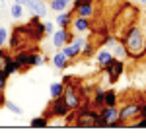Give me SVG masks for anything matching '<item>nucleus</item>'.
<instances>
[{
  "mask_svg": "<svg viewBox=\"0 0 146 136\" xmlns=\"http://www.w3.org/2000/svg\"><path fill=\"white\" fill-rule=\"evenodd\" d=\"M72 18H74V12L72 10H62L56 14V20L55 23L58 25V27H62V29H70V23H72Z\"/></svg>",
  "mask_w": 146,
  "mask_h": 136,
  "instance_id": "dca6fc26",
  "label": "nucleus"
},
{
  "mask_svg": "<svg viewBox=\"0 0 146 136\" xmlns=\"http://www.w3.org/2000/svg\"><path fill=\"white\" fill-rule=\"evenodd\" d=\"M70 111V107H68L66 99L62 97V95H58V97H53V101L47 105L45 109V117L47 119H64V115Z\"/></svg>",
  "mask_w": 146,
  "mask_h": 136,
  "instance_id": "423d86ee",
  "label": "nucleus"
},
{
  "mask_svg": "<svg viewBox=\"0 0 146 136\" xmlns=\"http://www.w3.org/2000/svg\"><path fill=\"white\" fill-rule=\"evenodd\" d=\"M8 43H10V51H23V49H29L33 45L31 37L25 29V23L23 25H16L12 29L10 37H8Z\"/></svg>",
  "mask_w": 146,
  "mask_h": 136,
  "instance_id": "39448f33",
  "label": "nucleus"
},
{
  "mask_svg": "<svg viewBox=\"0 0 146 136\" xmlns=\"http://www.w3.org/2000/svg\"><path fill=\"white\" fill-rule=\"evenodd\" d=\"M70 10L74 12V16H82V18H94L96 16V6H94V2L90 4H80L76 8H70Z\"/></svg>",
  "mask_w": 146,
  "mask_h": 136,
  "instance_id": "f3484780",
  "label": "nucleus"
},
{
  "mask_svg": "<svg viewBox=\"0 0 146 136\" xmlns=\"http://www.w3.org/2000/svg\"><path fill=\"white\" fill-rule=\"evenodd\" d=\"M113 58H115V57L111 55V51H109V49H100V51H98V55H96V62H98L100 70H103V68L107 66Z\"/></svg>",
  "mask_w": 146,
  "mask_h": 136,
  "instance_id": "a211bd4d",
  "label": "nucleus"
},
{
  "mask_svg": "<svg viewBox=\"0 0 146 136\" xmlns=\"http://www.w3.org/2000/svg\"><path fill=\"white\" fill-rule=\"evenodd\" d=\"M138 117H146V101H142V99L138 103Z\"/></svg>",
  "mask_w": 146,
  "mask_h": 136,
  "instance_id": "72a5a7b5",
  "label": "nucleus"
},
{
  "mask_svg": "<svg viewBox=\"0 0 146 136\" xmlns=\"http://www.w3.org/2000/svg\"><path fill=\"white\" fill-rule=\"evenodd\" d=\"M133 126H136V128H146V117H138V121L133 123Z\"/></svg>",
  "mask_w": 146,
  "mask_h": 136,
  "instance_id": "473e14b6",
  "label": "nucleus"
},
{
  "mask_svg": "<svg viewBox=\"0 0 146 136\" xmlns=\"http://www.w3.org/2000/svg\"><path fill=\"white\" fill-rule=\"evenodd\" d=\"M23 8H27L29 14L35 16V18H45L47 12H49V4L45 0H27V4Z\"/></svg>",
  "mask_w": 146,
  "mask_h": 136,
  "instance_id": "f8f14e48",
  "label": "nucleus"
},
{
  "mask_svg": "<svg viewBox=\"0 0 146 136\" xmlns=\"http://www.w3.org/2000/svg\"><path fill=\"white\" fill-rule=\"evenodd\" d=\"M47 62V58L39 53V49H33V53H31V66H43Z\"/></svg>",
  "mask_w": 146,
  "mask_h": 136,
  "instance_id": "393cba45",
  "label": "nucleus"
},
{
  "mask_svg": "<svg viewBox=\"0 0 146 136\" xmlns=\"http://www.w3.org/2000/svg\"><path fill=\"white\" fill-rule=\"evenodd\" d=\"M117 101H119L117 91L115 90H105V93H103V105L111 107V105H117Z\"/></svg>",
  "mask_w": 146,
  "mask_h": 136,
  "instance_id": "4be33fe9",
  "label": "nucleus"
},
{
  "mask_svg": "<svg viewBox=\"0 0 146 136\" xmlns=\"http://www.w3.org/2000/svg\"><path fill=\"white\" fill-rule=\"evenodd\" d=\"M103 93H105V90L100 88V86H96V95H94L92 101H88V105H90V107H96V109L100 111L101 107H103Z\"/></svg>",
  "mask_w": 146,
  "mask_h": 136,
  "instance_id": "aec40b11",
  "label": "nucleus"
},
{
  "mask_svg": "<svg viewBox=\"0 0 146 136\" xmlns=\"http://www.w3.org/2000/svg\"><path fill=\"white\" fill-rule=\"evenodd\" d=\"M62 91H64V84H62V82H55V84L51 86V95H53V97L62 95Z\"/></svg>",
  "mask_w": 146,
  "mask_h": 136,
  "instance_id": "cd10ccee",
  "label": "nucleus"
},
{
  "mask_svg": "<svg viewBox=\"0 0 146 136\" xmlns=\"http://www.w3.org/2000/svg\"><path fill=\"white\" fill-rule=\"evenodd\" d=\"M58 51H60V53H62V55H64L66 58H70L72 62H74V60L80 57V53L76 51V49H74V47H72V43H66V45H62L60 49H58Z\"/></svg>",
  "mask_w": 146,
  "mask_h": 136,
  "instance_id": "412c9836",
  "label": "nucleus"
},
{
  "mask_svg": "<svg viewBox=\"0 0 146 136\" xmlns=\"http://www.w3.org/2000/svg\"><path fill=\"white\" fill-rule=\"evenodd\" d=\"M4 105L8 107V111L10 113H14V115H22L23 111H22V107H18L16 103H12V101H4Z\"/></svg>",
  "mask_w": 146,
  "mask_h": 136,
  "instance_id": "7c9ffc66",
  "label": "nucleus"
},
{
  "mask_svg": "<svg viewBox=\"0 0 146 136\" xmlns=\"http://www.w3.org/2000/svg\"><path fill=\"white\" fill-rule=\"evenodd\" d=\"M70 6V0H49V8L55 12H62Z\"/></svg>",
  "mask_w": 146,
  "mask_h": 136,
  "instance_id": "5701e85b",
  "label": "nucleus"
},
{
  "mask_svg": "<svg viewBox=\"0 0 146 136\" xmlns=\"http://www.w3.org/2000/svg\"><path fill=\"white\" fill-rule=\"evenodd\" d=\"M123 70H125V62L121 58H113L111 62L103 68V72H105V76H107V82H109L111 86L119 82V78L123 76Z\"/></svg>",
  "mask_w": 146,
  "mask_h": 136,
  "instance_id": "0eeeda50",
  "label": "nucleus"
},
{
  "mask_svg": "<svg viewBox=\"0 0 146 136\" xmlns=\"http://www.w3.org/2000/svg\"><path fill=\"white\" fill-rule=\"evenodd\" d=\"M51 62H53V66H55L56 70H64V68H68L70 64H72V60H70V58H66L62 53H60V51H58L55 57H53V60H51Z\"/></svg>",
  "mask_w": 146,
  "mask_h": 136,
  "instance_id": "6ab92c4d",
  "label": "nucleus"
},
{
  "mask_svg": "<svg viewBox=\"0 0 146 136\" xmlns=\"http://www.w3.org/2000/svg\"><path fill=\"white\" fill-rule=\"evenodd\" d=\"M138 103L140 99H135V101H127L123 107H119V121L121 123H129V121H135L138 119Z\"/></svg>",
  "mask_w": 146,
  "mask_h": 136,
  "instance_id": "1a4fd4ad",
  "label": "nucleus"
},
{
  "mask_svg": "<svg viewBox=\"0 0 146 136\" xmlns=\"http://www.w3.org/2000/svg\"><path fill=\"white\" fill-rule=\"evenodd\" d=\"M8 37H10V31H8L6 27H2V25H0V49L8 43Z\"/></svg>",
  "mask_w": 146,
  "mask_h": 136,
  "instance_id": "c85d7f7f",
  "label": "nucleus"
},
{
  "mask_svg": "<svg viewBox=\"0 0 146 136\" xmlns=\"http://www.w3.org/2000/svg\"><path fill=\"white\" fill-rule=\"evenodd\" d=\"M16 70H18V66H16V60H14V57L10 55V51L0 49V74L8 80Z\"/></svg>",
  "mask_w": 146,
  "mask_h": 136,
  "instance_id": "6e6552de",
  "label": "nucleus"
},
{
  "mask_svg": "<svg viewBox=\"0 0 146 136\" xmlns=\"http://www.w3.org/2000/svg\"><path fill=\"white\" fill-rule=\"evenodd\" d=\"M121 43L127 49V57L133 60H140L146 57V33L138 27V25H129L127 31L121 37Z\"/></svg>",
  "mask_w": 146,
  "mask_h": 136,
  "instance_id": "f257e3e1",
  "label": "nucleus"
},
{
  "mask_svg": "<svg viewBox=\"0 0 146 136\" xmlns=\"http://www.w3.org/2000/svg\"><path fill=\"white\" fill-rule=\"evenodd\" d=\"M107 45L111 47L109 51H111V55L115 58H121V60H125V58H127V49H125V45L121 43V41H117V39L109 37V39H107Z\"/></svg>",
  "mask_w": 146,
  "mask_h": 136,
  "instance_id": "2eb2a0df",
  "label": "nucleus"
},
{
  "mask_svg": "<svg viewBox=\"0 0 146 136\" xmlns=\"http://www.w3.org/2000/svg\"><path fill=\"white\" fill-rule=\"evenodd\" d=\"M138 20V8L133 6L131 2H123L115 14H113V29L115 31H119V29H127L129 25H133V23Z\"/></svg>",
  "mask_w": 146,
  "mask_h": 136,
  "instance_id": "7ed1b4c3",
  "label": "nucleus"
},
{
  "mask_svg": "<svg viewBox=\"0 0 146 136\" xmlns=\"http://www.w3.org/2000/svg\"><path fill=\"white\" fill-rule=\"evenodd\" d=\"M6 6V0H0V8H4Z\"/></svg>",
  "mask_w": 146,
  "mask_h": 136,
  "instance_id": "c9c22d12",
  "label": "nucleus"
},
{
  "mask_svg": "<svg viewBox=\"0 0 146 136\" xmlns=\"http://www.w3.org/2000/svg\"><path fill=\"white\" fill-rule=\"evenodd\" d=\"M70 27H72L76 33H86V31H90V29H92V22H90V18L74 16V18H72V23H70Z\"/></svg>",
  "mask_w": 146,
  "mask_h": 136,
  "instance_id": "4468645a",
  "label": "nucleus"
},
{
  "mask_svg": "<svg viewBox=\"0 0 146 136\" xmlns=\"http://www.w3.org/2000/svg\"><path fill=\"white\" fill-rule=\"evenodd\" d=\"M6 82L8 80L4 78L2 74H0V107L4 105V101H6V97H4V90H6Z\"/></svg>",
  "mask_w": 146,
  "mask_h": 136,
  "instance_id": "c756f323",
  "label": "nucleus"
},
{
  "mask_svg": "<svg viewBox=\"0 0 146 136\" xmlns=\"http://www.w3.org/2000/svg\"><path fill=\"white\" fill-rule=\"evenodd\" d=\"M25 29H27V33H29V37H31V41H33L35 45H37V43H41V39L45 37L41 18H35V16H31V20L25 23Z\"/></svg>",
  "mask_w": 146,
  "mask_h": 136,
  "instance_id": "9d476101",
  "label": "nucleus"
},
{
  "mask_svg": "<svg viewBox=\"0 0 146 136\" xmlns=\"http://www.w3.org/2000/svg\"><path fill=\"white\" fill-rule=\"evenodd\" d=\"M31 126L33 128H45V126H49V119H47L45 115L43 117H37V119L31 121Z\"/></svg>",
  "mask_w": 146,
  "mask_h": 136,
  "instance_id": "bb28decb",
  "label": "nucleus"
},
{
  "mask_svg": "<svg viewBox=\"0 0 146 136\" xmlns=\"http://www.w3.org/2000/svg\"><path fill=\"white\" fill-rule=\"evenodd\" d=\"M125 0H98V4H100L101 8H105V10H117L121 4H123Z\"/></svg>",
  "mask_w": 146,
  "mask_h": 136,
  "instance_id": "b1692460",
  "label": "nucleus"
},
{
  "mask_svg": "<svg viewBox=\"0 0 146 136\" xmlns=\"http://www.w3.org/2000/svg\"><path fill=\"white\" fill-rule=\"evenodd\" d=\"M74 125L80 128H92V126H107V123L101 119L100 111L90 109V107H82L76 111V119H74Z\"/></svg>",
  "mask_w": 146,
  "mask_h": 136,
  "instance_id": "20e7f679",
  "label": "nucleus"
},
{
  "mask_svg": "<svg viewBox=\"0 0 146 136\" xmlns=\"http://www.w3.org/2000/svg\"><path fill=\"white\" fill-rule=\"evenodd\" d=\"M43 31H45V35H53L55 33V23L53 22H43Z\"/></svg>",
  "mask_w": 146,
  "mask_h": 136,
  "instance_id": "2f4dec72",
  "label": "nucleus"
},
{
  "mask_svg": "<svg viewBox=\"0 0 146 136\" xmlns=\"http://www.w3.org/2000/svg\"><path fill=\"white\" fill-rule=\"evenodd\" d=\"M100 115H101V119L107 123V126H123L125 125V123L119 121V107L117 105H111V107L103 105L100 109Z\"/></svg>",
  "mask_w": 146,
  "mask_h": 136,
  "instance_id": "9b49d317",
  "label": "nucleus"
},
{
  "mask_svg": "<svg viewBox=\"0 0 146 136\" xmlns=\"http://www.w3.org/2000/svg\"><path fill=\"white\" fill-rule=\"evenodd\" d=\"M70 39H72V33H70L68 29L58 27V29H55V33H53V47H55V49H60L62 45L70 43Z\"/></svg>",
  "mask_w": 146,
  "mask_h": 136,
  "instance_id": "ddd939ff",
  "label": "nucleus"
},
{
  "mask_svg": "<svg viewBox=\"0 0 146 136\" xmlns=\"http://www.w3.org/2000/svg\"><path fill=\"white\" fill-rule=\"evenodd\" d=\"M10 16L14 18V20H22V18H23V6L14 2V4L10 6Z\"/></svg>",
  "mask_w": 146,
  "mask_h": 136,
  "instance_id": "a878e982",
  "label": "nucleus"
},
{
  "mask_svg": "<svg viewBox=\"0 0 146 136\" xmlns=\"http://www.w3.org/2000/svg\"><path fill=\"white\" fill-rule=\"evenodd\" d=\"M14 2H16V4H22V6H25V4H27V0H14Z\"/></svg>",
  "mask_w": 146,
  "mask_h": 136,
  "instance_id": "f704fd0d",
  "label": "nucleus"
},
{
  "mask_svg": "<svg viewBox=\"0 0 146 136\" xmlns=\"http://www.w3.org/2000/svg\"><path fill=\"white\" fill-rule=\"evenodd\" d=\"M62 84H64L62 97L66 99L70 109L90 107V105H88V93H86V90H84V84H82L80 78H66Z\"/></svg>",
  "mask_w": 146,
  "mask_h": 136,
  "instance_id": "f03ea898",
  "label": "nucleus"
},
{
  "mask_svg": "<svg viewBox=\"0 0 146 136\" xmlns=\"http://www.w3.org/2000/svg\"><path fill=\"white\" fill-rule=\"evenodd\" d=\"M138 4H140V6H146V0H138Z\"/></svg>",
  "mask_w": 146,
  "mask_h": 136,
  "instance_id": "e433bc0d",
  "label": "nucleus"
},
{
  "mask_svg": "<svg viewBox=\"0 0 146 136\" xmlns=\"http://www.w3.org/2000/svg\"><path fill=\"white\" fill-rule=\"evenodd\" d=\"M125 2H131V0H125Z\"/></svg>",
  "mask_w": 146,
  "mask_h": 136,
  "instance_id": "4c0bfd02",
  "label": "nucleus"
}]
</instances>
